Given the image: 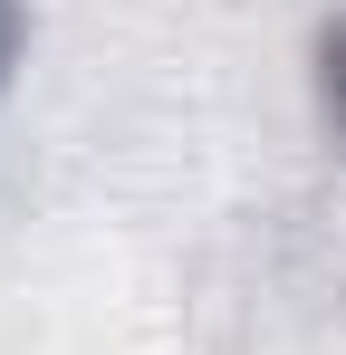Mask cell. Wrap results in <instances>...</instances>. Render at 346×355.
<instances>
[{
  "label": "cell",
  "instance_id": "cell-1",
  "mask_svg": "<svg viewBox=\"0 0 346 355\" xmlns=\"http://www.w3.org/2000/svg\"><path fill=\"white\" fill-rule=\"evenodd\" d=\"M318 106H327V125L346 135V19L318 39Z\"/></svg>",
  "mask_w": 346,
  "mask_h": 355
},
{
  "label": "cell",
  "instance_id": "cell-2",
  "mask_svg": "<svg viewBox=\"0 0 346 355\" xmlns=\"http://www.w3.org/2000/svg\"><path fill=\"white\" fill-rule=\"evenodd\" d=\"M10 58H19V0H0V87H10Z\"/></svg>",
  "mask_w": 346,
  "mask_h": 355
}]
</instances>
